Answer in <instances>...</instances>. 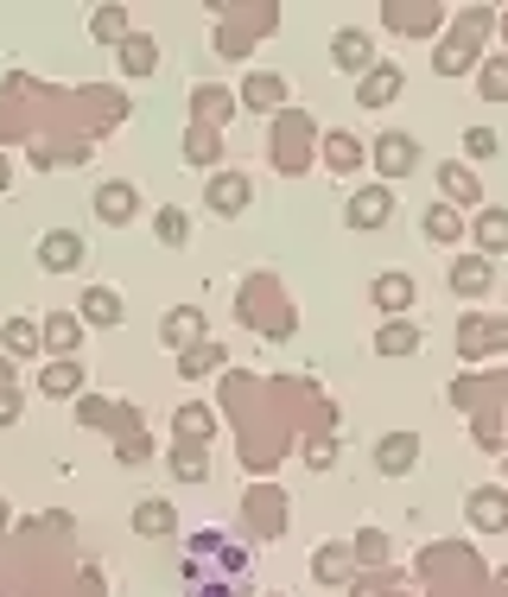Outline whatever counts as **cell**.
I'll return each mask as SVG.
<instances>
[{"instance_id": "cell-34", "label": "cell", "mask_w": 508, "mask_h": 597, "mask_svg": "<svg viewBox=\"0 0 508 597\" xmlns=\"http://www.w3.org/2000/svg\"><path fill=\"white\" fill-rule=\"evenodd\" d=\"M330 147H325V159L337 166V172H356L362 166V147H356V134H325Z\"/></svg>"}, {"instance_id": "cell-36", "label": "cell", "mask_w": 508, "mask_h": 597, "mask_svg": "<svg viewBox=\"0 0 508 597\" xmlns=\"http://www.w3.org/2000/svg\"><path fill=\"white\" fill-rule=\"evenodd\" d=\"M350 546H356V559H362V566H381V559H388V534H381V527H362Z\"/></svg>"}, {"instance_id": "cell-30", "label": "cell", "mask_w": 508, "mask_h": 597, "mask_svg": "<svg viewBox=\"0 0 508 597\" xmlns=\"http://www.w3.org/2000/svg\"><path fill=\"white\" fill-rule=\"evenodd\" d=\"M152 235H159L166 248H184V242H191V210L166 204V210H159V216H152Z\"/></svg>"}, {"instance_id": "cell-32", "label": "cell", "mask_w": 508, "mask_h": 597, "mask_svg": "<svg viewBox=\"0 0 508 597\" xmlns=\"http://www.w3.org/2000/svg\"><path fill=\"white\" fill-rule=\"evenodd\" d=\"M274 140H286V147H311V140H318V128H311V115H299V108H279L274 115Z\"/></svg>"}, {"instance_id": "cell-18", "label": "cell", "mask_w": 508, "mask_h": 597, "mask_svg": "<svg viewBox=\"0 0 508 597\" xmlns=\"http://www.w3.org/2000/svg\"><path fill=\"white\" fill-rule=\"evenodd\" d=\"M134 534L140 541H172L178 534V515H172V502H134Z\"/></svg>"}, {"instance_id": "cell-23", "label": "cell", "mask_w": 508, "mask_h": 597, "mask_svg": "<svg viewBox=\"0 0 508 597\" xmlns=\"http://www.w3.org/2000/svg\"><path fill=\"white\" fill-rule=\"evenodd\" d=\"M420 324H413V318H388V324H381L375 331V350L381 356H413V350H420Z\"/></svg>"}, {"instance_id": "cell-17", "label": "cell", "mask_w": 508, "mask_h": 597, "mask_svg": "<svg viewBox=\"0 0 508 597\" xmlns=\"http://www.w3.org/2000/svg\"><path fill=\"white\" fill-rule=\"evenodd\" d=\"M470 64H477V39H470V32L438 39V52H432V71H438V77H464Z\"/></svg>"}, {"instance_id": "cell-8", "label": "cell", "mask_w": 508, "mask_h": 597, "mask_svg": "<svg viewBox=\"0 0 508 597\" xmlns=\"http://www.w3.org/2000/svg\"><path fill=\"white\" fill-rule=\"evenodd\" d=\"M457 350H464V356L508 350V318H464V324H457Z\"/></svg>"}, {"instance_id": "cell-1", "label": "cell", "mask_w": 508, "mask_h": 597, "mask_svg": "<svg viewBox=\"0 0 508 597\" xmlns=\"http://www.w3.org/2000/svg\"><path fill=\"white\" fill-rule=\"evenodd\" d=\"M388 216H394V184H362V191H350V204H343L350 230H381Z\"/></svg>"}, {"instance_id": "cell-39", "label": "cell", "mask_w": 508, "mask_h": 597, "mask_svg": "<svg viewBox=\"0 0 508 597\" xmlns=\"http://www.w3.org/2000/svg\"><path fill=\"white\" fill-rule=\"evenodd\" d=\"M191 108H198V115H223V96H210V89H198V96H191Z\"/></svg>"}, {"instance_id": "cell-43", "label": "cell", "mask_w": 508, "mask_h": 597, "mask_svg": "<svg viewBox=\"0 0 508 597\" xmlns=\"http://www.w3.org/2000/svg\"><path fill=\"white\" fill-rule=\"evenodd\" d=\"M198 597H223V591H198Z\"/></svg>"}, {"instance_id": "cell-22", "label": "cell", "mask_w": 508, "mask_h": 597, "mask_svg": "<svg viewBox=\"0 0 508 597\" xmlns=\"http://www.w3.org/2000/svg\"><path fill=\"white\" fill-rule=\"evenodd\" d=\"M39 338H45L51 356H71L76 343H83V318H76V312H51L45 324H39Z\"/></svg>"}, {"instance_id": "cell-13", "label": "cell", "mask_w": 508, "mask_h": 597, "mask_svg": "<svg viewBox=\"0 0 508 597\" xmlns=\"http://www.w3.org/2000/svg\"><path fill=\"white\" fill-rule=\"evenodd\" d=\"M134 210H140V191H134L127 179H115V184H102V191H96V216L108 223V230L134 223Z\"/></svg>"}, {"instance_id": "cell-20", "label": "cell", "mask_w": 508, "mask_h": 597, "mask_svg": "<svg viewBox=\"0 0 508 597\" xmlns=\"http://www.w3.org/2000/svg\"><path fill=\"white\" fill-rule=\"evenodd\" d=\"M438 191H445V204H457V210H470L483 198V184L470 179V166H457V159L438 166Z\"/></svg>"}, {"instance_id": "cell-40", "label": "cell", "mask_w": 508, "mask_h": 597, "mask_svg": "<svg viewBox=\"0 0 508 597\" xmlns=\"http://www.w3.org/2000/svg\"><path fill=\"white\" fill-rule=\"evenodd\" d=\"M13 419H20V394L0 388V426H13Z\"/></svg>"}, {"instance_id": "cell-5", "label": "cell", "mask_w": 508, "mask_h": 597, "mask_svg": "<svg viewBox=\"0 0 508 597\" xmlns=\"http://www.w3.org/2000/svg\"><path fill=\"white\" fill-rule=\"evenodd\" d=\"M235 103L248 108V115H279L286 108V77L279 71H248L242 89H235Z\"/></svg>"}, {"instance_id": "cell-41", "label": "cell", "mask_w": 508, "mask_h": 597, "mask_svg": "<svg viewBox=\"0 0 508 597\" xmlns=\"http://www.w3.org/2000/svg\"><path fill=\"white\" fill-rule=\"evenodd\" d=\"M0 388H13V356L0 350Z\"/></svg>"}, {"instance_id": "cell-44", "label": "cell", "mask_w": 508, "mask_h": 597, "mask_svg": "<svg viewBox=\"0 0 508 597\" xmlns=\"http://www.w3.org/2000/svg\"><path fill=\"white\" fill-rule=\"evenodd\" d=\"M502 39H508V13H502Z\"/></svg>"}, {"instance_id": "cell-11", "label": "cell", "mask_w": 508, "mask_h": 597, "mask_svg": "<svg viewBox=\"0 0 508 597\" xmlns=\"http://www.w3.org/2000/svg\"><path fill=\"white\" fill-rule=\"evenodd\" d=\"M464 515L477 534H508V490H477L464 502Z\"/></svg>"}, {"instance_id": "cell-16", "label": "cell", "mask_w": 508, "mask_h": 597, "mask_svg": "<svg viewBox=\"0 0 508 597\" xmlns=\"http://www.w3.org/2000/svg\"><path fill=\"white\" fill-rule=\"evenodd\" d=\"M413 465H420V439H413V433H388V439L375 445V470H381V477H406Z\"/></svg>"}, {"instance_id": "cell-14", "label": "cell", "mask_w": 508, "mask_h": 597, "mask_svg": "<svg viewBox=\"0 0 508 597\" xmlns=\"http://www.w3.org/2000/svg\"><path fill=\"white\" fill-rule=\"evenodd\" d=\"M76 318L108 331V324H121V318H127V306H121V292H115V286H89V292L76 299Z\"/></svg>"}, {"instance_id": "cell-19", "label": "cell", "mask_w": 508, "mask_h": 597, "mask_svg": "<svg viewBox=\"0 0 508 597\" xmlns=\"http://www.w3.org/2000/svg\"><path fill=\"white\" fill-rule=\"evenodd\" d=\"M369 292H375V306L381 312H413V299H420V286H413V274H375V286H369Z\"/></svg>"}, {"instance_id": "cell-4", "label": "cell", "mask_w": 508, "mask_h": 597, "mask_svg": "<svg viewBox=\"0 0 508 597\" xmlns=\"http://www.w3.org/2000/svg\"><path fill=\"white\" fill-rule=\"evenodd\" d=\"M203 204L216 210V216H248L254 210V179H242V172H216V179L203 184Z\"/></svg>"}, {"instance_id": "cell-12", "label": "cell", "mask_w": 508, "mask_h": 597, "mask_svg": "<svg viewBox=\"0 0 508 597\" xmlns=\"http://www.w3.org/2000/svg\"><path fill=\"white\" fill-rule=\"evenodd\" d=\"M401 83H406V71H401V64H375L369 77L356 83V103H362V108H388L394 96H401Z\"/></svg>"}, {"instance_id": "cell-29", "label": "cell", "mask_w": 508, "mask_h": 597, "mask_svg": "<svg viewBox=\"0 0 508 597\" xmlns=\"http://www.w3.org/2000/svg\"><path fill=\"white\" fill-rule=\"evenodd\" d=\"M223 356H229L223 343L203 338V343H191V350H178V375H184V382H198L203 369H223Z\"/></svg>"}, {"instance_id": "cell-31", "label": "cell", "mask_w": 508, "mask_h": 597, "mask_svg": "<svg viewBox=\"0 0 508 597\" xmlns=\"http://www.w3.org/2000/svg\"><path fill=\"white\" fill-rule=\"evenodd\" d=\"M89 39H102V45H115V52H121V39H127V7H96V13H89Z\"/></svg>"}, {"instance_id": "cell-28", "label": "cell", "mask_w": 508, "mask_h": 597, "mask_svg": "<svg viewBox=\"0 0 508 597\" xmlns=\"http://www.w3.org/2000/svg\"><path fill=\"white\" fill-rule=\"evenodd\" d=\"M39 394H57V401H64V394H83V369H76L71 356H51L45 375H39Z\"/></svg>"}, {"instance_id": "cell-42", "label": "cell", "mask_w": 508, "mask_h": 597, "mask_svg": "<svg viewBox=\"0 0 508 597\" xmlns=\"http://www.w3.org/2000/svg\"><path fill=\"white\" fill-rule=\"evenodd\" d=\"M7 184H13V166H7V153H0V198H7Z\"/></svg>"}, {"instance_id": "cell-26", "label": "cell", "mask_w": 508, "mask_h": 597, "mask_svg": "<svg viewBox=\"0 0 508 597\" xmlns=\"http://www.w3.org/2000/svg\"><path fill=\"white\" fill-rule=\"evenodd\" d=\"M420 230H426V242H464L470 223H464V210L457 204H432L426 216H420Z\"/></svg>"}, {"instance_id": "cell-15", "label": "cell", "mask_w": 508, "mask_h": 597, "mask_svg": "<svg viewBox=\"0 0 508 597\" xmlns=\"http://www.w3.org/2000/svg\"><path fill=\"white\" fill-rule=\"evenodd\" d=\"M496 286V260H483V255H457L452 260V292H464V299H483Z\"/></svg>"}, {"instance_id": "cell-21", "label": "cell", "mask_w": 508, "mask_h": 597, "mask_svg": "<svg viewBox=\"0 0 508 597\" xmlns=\"http://www.w3.org/2000/svg\"><path fill=\"white\" fill-rule=\"evenodd\" d=\"M152 71H159V39L127 32L121 39V77H152Z\"/></svg>"}, {"instance_id": "cell-27", "label": "cell", "mask_w": 508, "mask_h": 597, "mask_svg": "<svg viewBox=\"0 0 508 597\" xmlns=\"http://www.w3.org/2000/svg\"><path fill=\"white\" fill-rule=\"evenodd\" d=\"M172 433H178L184 445H210V433H216V414L191 401V407H178V414H172Z\"/></svg>"}, {"instance_id": "cell-37", "label": "cell", "mask_w": 508, "mask_h": 597, "mask_svg": "<svg viewBox=\"0 0 508 597\" xmlns=\"http://www.w3.org/2000/svg\"><path fill=\"white\" fill-rule=\"evenodd\" d=\"M464 153H470V159H496V153H502V134H496V128H470V134H464Z\"/></svg>"}, {"instance_id": "cell-24", "label": "cell", "mask_w": 508, "mask_h": 597, "mask_svg": "<svg viewBox=\"0 0 508 597\" xmlns=\"http://www.w3.org/2000/svg\"><path fill=\"white\" fill-rule=\"evenodd\" d=\"M166 470H172L178 483H203L210 477V445H172V458H166Z\"/></svg>"}, {"instance_id": "cell-9", "label": "cell", "mask_w": 508, "mask_h": 597, "mask_svg": "<svg viewBox=\"0 0 508 597\" xmlns=\"http://www.w3.org/2000/svg\"><path fill=\"white\" fill-rule=\"evenodd\" d=\"M203 338H210V324H203L198 306H172V312L159 318V343H172V350H191Z\"/></svg>"}, {"instance_id": "cell-33", "label": "cell", "mask_w": 508, "mask_h": 597, "mask_svg": "<svg viewBox=\"0 0 508 597\" xmlns=\"http://www.w3.org/2000/svg\"><path fill=\"white\" fill-rule=\"evenodd\" d=\"M477 96L483 103H508V57H489L477 71Z\"/></svg>"}, {"instance_id": "cell-7", "label": "cell", "mask_w": 508, "mask_h": 597, "mask_svg": "<svg viewBox=\"0 0 508 597\" xmlns=\"http://www.w3.org/2000/svg\"><path fill=\"white\" fill-rule=\"evenodd\" d=\"M39 267H45V274H76V267H83V235L76 230L39 235Z\"/></svg>"}, {"instance_id": "cell-38", "label": "cell", "mask_w": 508, "mask_h": 597, "mask_svg": "<svg viewBox=\"0 0 508 597\" xmlns=\"http://www.w3.org/2000/svg\"><path fill=\"white\" fill-rule=\"evenodd\" d=\"M76 419H83V426H108V419H115V407H108V401H96V394H76Z\"/></svg>"}, {"instance_id": "cell-3", "label": "cell", "mask_w": 508, "mask_h": 597, "mask_svg": "<svg viewBox=\"0 0 508 597\" xmlns=\"http://www.w3.org/2000/svg\"><path fill=\"white\" fill-rule=\"evenodd\" d=\"M330 64H337L343 77H356V71L369 77V71H375V39H369V32H362V26H343V32H330Z\"/></svg>"}, {"instance_id": "cell-10", "label": "cell", "mask_w": 508, "mask_h": 597, "mask_svg": "<svg viewBox=\"0 0 508 597\" xmlns=\"http://www.w3.org/2000/svg\"><path fill=\"white\" fill-rule=\"evenodd\" d=\"M470 242H477V255H483V260L508 255V210H502V204L477 210V223H470Z\"/></svg>"}, {"instance_id": "cell-2", "label": "cell", "mask_w": 508, "mask_h": 597, "mask_svg": "<svg viewBox=\"0 0 508 597\" xmlns=\"http://www.w3.org/2000/svg\"><path fill=\"white\" fill-rule=\"evenodd\" d=\"M375 172H381V184H394V179H406L413 166H420V140L413 134H375Z\"/></svg>"}, {"instance_id": "cell-25", "label": "cell", "mask_w": 508, "mask_h": 597, "mask_svg": "<svg viewBox=\"0 0 508 597\" xmlns=\"http://www.w3.org/2000/svg\"><path fill=\"white\" fill-rule=\"evenodd\" d=\"M0 350L20 363V356H39L45 338H39V324H32V318H7V324H0Z\"/></svg>"}, {"instance_id": "cell-6", "label": "cell", "mask_w": 508, "mask_h": 597, "mask_svg": "<svg viewBox=\"0 0 508 597\" xmlns=\"http://www.w3.org/2000/svg\"><path fill=\"white\" fill-rule=\"evenodd\" d=\"M356 566H362V559H356L350 541H325L318 553H311V578H318V585H350Z\"/></svg>"}, {"instance_id": "cell-35", "label": "cell", "mask_w": 508, "mask_h": 597, "mask_svg": "<svg viewBox=\"0 0 508 597\" xmlns=\"http://www.w3.org/2000/svg\"><path fill=\"white\" fill-rule=\"evenodd\" d=\"M184 159H191V166H216V159H223V140H216L210 128H198L191 140H184Z\"/></svg>"}]
</instances>
